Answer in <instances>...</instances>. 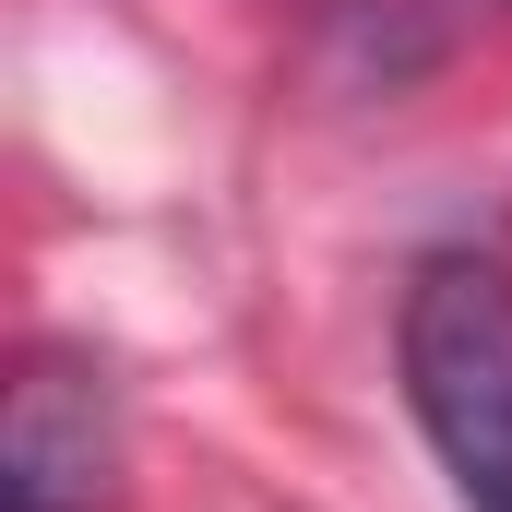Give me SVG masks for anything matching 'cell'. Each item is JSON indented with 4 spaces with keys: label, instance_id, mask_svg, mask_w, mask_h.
Segmentation results:
<instances>
[{
    "label": "cell",
    "instance_id": "2",
    "mask_svg": "<svg viewBox=\"0 0 512 512\" xmlns=\"http://www.w3.org/2000/svg\"><path fill=\"white\" fill-rule=\"evenodd\" d=\"M0 501L12 512H96L108 501V393L72 358H24L0 429Z\"/></svg>",
    "mask_w": 512,
    "mask_h": 512
},
{
    "label": "cell",
    "instance_id": "1",
    "mask_svg": "<svg viewBox=\"0 0 512 512\" xmlns=\"http://www.w3.org/2000/svg\"><path fill=\"white\" fill-rule=\"evenodd\" d=\"M393 358H405V405L429 453L453 465L465 512H512V274L489 251L417 262Z\"/></svg>",
    "mask_w": 512,
    "mask_h": 512
}]
</instances>
